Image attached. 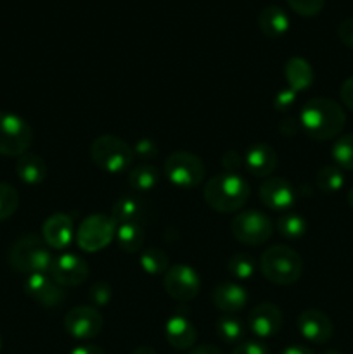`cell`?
<instances>
[{
    "instance_id": "36",
    "label": "cell",
    "mask_w": 353,
    "mask_h": 354,
    "mask_svg": "<svg viewBox=\"0 0 353 354\" xmlns=\"http://www.w3.org/2000/svg\"><path fill=\"white\" fill-rule=\"evenodd\" d=\"M296 102V92H293L291 88H284L273 97V107L277 111H287L294 106Z\"/></svg>"
},
{
    "instance_id": "22",
    "label": "cell",
    "mask_w": 353,
    "mask_h": 354,
    "mask_svg": "<svg viewBox=\"0 0 353 354\" xmlns=\"http://www.w3.org/2000/svg\"><path fill=\"white\" fill-rule=\"evenodd\" d=\"M289 16L279 6H266L258 16L260 30L270 38H279L286 35L289 30Z\"/></svg>"
},
{
    "instance_id": "13",
    "label": "cell",
    "mask_w": 353,
    "mask_h": 354,
    "mask_svg": "<svg viewBox=\"0 0 353 354\" xmlns=\"http://www.w3.org/2000/svg\"><path fill=\"white\" fill-rule=\"evenodd\" d=\"M24 292L44 308H57L66 299V292L48 273H31L24 280Z\"/></svg>"
},
{
    "instance_id": "34",
    "label": "cell",
    "mask_w": 353,
    "mask_h": 354,
    "mask_svg": "<svg viewBox=\"0 0 353 354\" xmlns=\"http://www.w3.org/2000/svg\"><path fill=\"white\" fill-rule=\"evenodd\" d=\"M291 9L301 16H315L322 10L325 0H287Z\"/></svg>"
},
{
    "instance_id": "33",
    "label": "cell",
    "mask_w": 353,
    "mask_h": 354,
    "mask_svg": "<svg viewBox=\"0 0 353 354\" xmlns=\"http://www.w3.org/2000/svg\"><path fill=\"white\" fill-rule=\"evenodd\" d=\"M228 272L235 279L248 280L256 273V263L249 254H234L228 259Z\"/></svg>"
},
{
    "instance_id": "19",
    "label": "cell",
    "mask_w": 353,
    "mask_h": 354,
    "mask_svg": "<svg viewBox=\"0 0 353 354\" xmlns=\"http://www.w3.org/2000/svg\"><path fill=\"white\" fill-rule=\"evenodd\" d=\"M244 166L253 176H270L277 166L275 151L266 144L251 145L244 154Z\"/></svg>"
},
{
    "instance_id": "5",
    "label": "cell",
    "mask_w": 353,
    "mask_h": 354,
    "mask_svg": "<svg viewBox=\"0 0 353 354\" xmlns=\"http://www.w3.org/2000/svg\"><path fill=\"white\" fill-rule=\"evenodd\" d=\"M93 165L106 173H123L134 162V149L114 135H100L90 145Z\"/></svg>"
},
{
    "instance_id": "44",
    "label": "cell",
    "mask_w": 353,
    "mask_h": 354,
    "mask_svg": "<svg viewBox=\"0 0 353 354\" xmlns=\"http://www.w3.org/2000/svg\"><path fill=\"white\" fill-rule=\"evenodd\" d=\"M189 354H221V351L217 348V346L203 344V346H196V348L190 349Z\"/></svg>"
},
{
    "instance_id": "15",
    "label": "cell",
    "mask_w": 353,
    "mask_h": 354,
    "mask_svg": "<svg viewBox=\"0 0 353 354\" xmlns=\"http://www.w3.org/2000/svg\"><path fill=\"white\" fill-rule=\"evenodd\" d=\"M258 196L263 206L275 211L289 209L294 204V199H296L293 185L287 180L280 178V176L263 180V183L260 185Z\"/></svg>"
},
{
    "instance_id": "8",
    "label": "cell",
    "mask_w": 353,
    "mask_h": 354,
    "mask_svg": "<svg viewBox=\"0 0 353 354\" xmlns=\"http://www.w3.org/2000/svg\"><path fill=\"white\" fill-rule=\"evenodd\" d=\"M118 223L113 216L107 214H92L87 216L80 223L76 232V244L82 251L97 252L111 244V241L116 235Z\"/></svg>"
},
{
    "instance_id": "3",
    "label": "cell",
    "mask_w": 353,
    "mask_h": 354,
    "mask_svg": "<svg viewBox=\"0 0 353 354\" xmlns=\"http://www.w3.org/2000/svg\"><path fill=\"white\" fill-rule=\"evenodd\" d=\"M52 261H54V258L48 251V245L45 244L44 239L33 234L17 239L9 252L10 266L16 272L24 273V275L48 273Z\"/></svg>"
},
{
    "instance_id": "21",
    "label": "cell",
    "mask_w": 353,
    "mask_h": 354,
    "mask_svg": "<svg viewBox=\"0 0 353 354\" xmlns=\"http://www.w3.org/2000/svg\"><path fill=\"white\" fill-rule=\"evenodd\" d=\"M147 206L141 199L134 196H125L118 199L113 206V214L111 216L116 220V223H138L147 218Z\"/></svg>"
},
{
    "instance_id": "39",
    "label": "cell",
    "mask_w": 353,
    "mask_h": 354,
    "mask_svg": "<svg viewBox=\"0 0 353 354\" xmlns=\"http://www.w3.org/2000/svg\"><path fill=\"white\" fill-rule=\"evenodd\" d=\"M230 354H270L269 349L256 341H246L235 346V349Z\"/></svg>"
},
{
    "instance_id": "45",
    "label": "cell",
    "mask_w": 353,
    "mask_h": 354,
    "mask_svg": "<svg viewBox=\"0 0 353 354\" xmlns=\"http://www.w3.org/2000/svg\"><path fill=\"white\" fill-rule=\"evenodd\" d=\"M280 354H314V351L308 348H305V346H300V344H294V346H289V348L284 349Z\"/></svg>"
},
{
    "instance_id": "2",
    "label": "cell",
    "mask_w": 353,
    "mask_h": 354,
    "mask_svg": "<svg viewBox=\"0 0 353 354\" xmlns=\"http://www.w3.org/2000/svg\"><path fill=\"white\" fill-rule=\"evenodd\" d=\"M208 206L218 213H235L242 209L249 199V185L234 173L213 176L206 182L203 192Z\"/></svg>"
},
{
    "instance_id": "35",
    "label": "cell",
    "mask_w": 353,
    "mask_h": 354,
    "mask_svg": "<svg viewBox=\"0 0 353 354\" xmlns=\"http://www.w3.org/2000/svg\"><path fill=\"white\" fill-rule=\"evenodd\" d=\"M89 297L96 306H106L111 301V287L104 282L96 283V286L90 289Z\"/></svg>"
},
{
    "instance_id": "6",
    "label": "cell",
    "mask_w": 353,
    "mask_h": 354,
    "mask_svg": "<svg viewBox=\"0 0 353 354\" xmlns=\"http://www.w3.org/2000/svg\"><path fill=\"white\" fill-rule=\"evenodd\" d=\"M165 175L176 189L189 190L201 185L206 175L203 161L196 154L187 151H176L166 158Z\"/></svg>"
},
{
    "instance_id": "38",
    "label": "cell",
    "mask_w": 353,
    "mask_h": 354,
    "mask_svg": "<svg viewBox=\"0 0 353 354\" xmlns=\"http://www.w3.org/2000/svg\"><path fill=\"white\" fill-rule=\"evenodd\" d=\"M338 37L348 48H353V17H346L339 23Z\"/></svg>"
},
{
    "instance_id": "47",
    "label": "cell",
    "mask_w": 353,
    "mask_h": 354,
    "mask_svg": "<svg viewBox=\"0 0 353 354\" xmlns=\"http://www.w3.org/2000/svg\"><path fill=\"white\" fill-rule=\"evenodd\" d=\"M348 204H350V207L353 209V187L350 189V192H348Z\"/></svg>"
},
{
    "instance_id": "11",
    "label": "cell",
    "mask_w": 353,
    "mask_h": 354,
    "mask_svg": "<svg viewBox=\"0 0 353 354\" xmlns=\"http://www.w3.org/2000/svg\"><path fill=\"white\" fill-rule=\"evenodd\" d=\"M102 315L93 306H76L68 311L64 318V328L76 341H90L102 330Z\"/></svg>"
},
{
    "instance_id": "48",
    "label": "cell",
    "mask_w": 353,
    "mask_h": 354,
    "mask_svg": "<svg viewBox=\"0 0 353 354\" xmlns=\"http://www.w3.org/2000/svg\"><path fill=\"white\" fill-rule=\"evenodd\" d=\"M322 354H341V353H338V351H334V349H329V351H324Z\"/></svg>"
},
{
    "instance_id": "18",
    "label": "cell",
    "mask_w": 353,
    "mask_h": 354,
    "mask_svg": "<svg viewBox=\"0 0 353 354\" xmlns=\"http://www.w3.org/2000/svg\"><path fill=\"white\" fill-rule=\"evenodd\" d=\"M165 337L172 348L185 351V349L194 348L197 334L189 318L182 317V315H173L165 324Z\"/></svg>"
},
{
    "instance_id": "4",
    "label": "cell",
    "mask_w": 353,
    "mask_h": 354,
    "mask_svg": "<svg viewBox=\"0 0 353 354\" xmlns=\"http://www.w3.org/2000/svg\"><path fill=\"white\" fill-rule=\"evenodd\" d=\"M263 277L275 286H291L298 282L303 273V259L286 245H273L269 248L260 261Z\"/></svg>"
},
{
    "instance_id": "41",
    "label": "cell",
    "mask_w": 353,
    "mask_h": 354,
    "mask_svg": "<svg viewBox=\"0 0 353 354\" xmlns=\"http://www.w3.org/2000/svg\"><path fill=\"white\" fill-rule=\"evenodd\" d=\"M221 162H224V168L228 169V173H232L234 169H237L239 165H241L237 152H234V151H228L227 154L224 156V161Z\"/></svg>"
},
{
    "instance_id": "30",
    "label": "cell",
    "mask_w": 353,
    "mask_h": 354,
    "mask_svg": "<svg viewBox=\"0 0 353 354\" xmlns=\"http://www.w3.org/2000/svg\"><path fill=\"white\" fill-rule=\"evenodd\" d=\"M332 159L341 169L353 171V133L343 135L332 145Z\"/></svg>"
},
{
    "instance_id": "17",
    "label": "cell",
    "mask_w": 353,
    "mask_h": 354,
    "mask_svg": "<svg viewBox=\"0 0 353 354\" xmlns=\"http://www.w3.org/2000/svg\"><path fill=\"white\" fill-rule=\"evenodd\" d=\"M42 235H44V242L52 249H62L69 248L73 241V220L64 213H55L45 220L44 228H42Z\"/></svg>"
},
{
    "instance_id": "14",
    "label": "cell",
    "mask_w": 353,
    "mask_h": 354,
    "mask_svg": "<svg viewBox=\"0 0 353 354\" xmlns=\"http://www.w3.org/2000/svg\"><path fill=\"white\" fill-rule=\"evenodd\" d=\"M282 327V313L272 303H262L248 315V328L260 339H270L279 334Z\"/></svg>"
},
{
    "instance_id": "24",
    "label": "cell",
    "mask_w": 353,
    "mask_h": 354,
    "mask_svg": "<svg viewBox=\"0 0 353 354\" xmlns=\"http://www.w3.org/2000/svg\"><path fill=\"white\" fill-rule=\"evenodd\" d=\"M284 76H286L289 88L293 92H300V90H307L311 85L314 69L305 59L291 57L286 62V68H284Z\"/></svg>"
},
{
    "instance_id": "31",
    "label": "cell",
    "mask_w": 353,
    "mask_h": 354,
    "mask_svg": "<svg viewBox=\"0 0 353 354\" xmlns=\"http://www.w3.org/2000/svg\"><path fill=\"white\" fill-rule=\"evenodd\" d=\"M277 230L282 237L300 239L307 232V223H305V218L298 214H284L277 220Z\"/></svg>"
},
{
    "instance_id": "20",
    "label": "cell",
    "mask_w": 353,
    "mask_h": 354,
    "mask_svg": "<svg viewBox=\"0 0 353 354\" xmlns=\"http://www.w3.org/2000/svg\"><path fill=\"white\" fill-rule=\"evenodd\" d=\"M213 304L224 315H234L248 303V292L237 283H221L213 290Z\"/></svg>"
},
{
    "instance_id": "46",
    "label": "cell",
    "mask_w": 353,
    "mask_h": 354,
    "mask_svg": "<svg viewBox=\"0 0 353 354\" xmlns=\"http://www.w3.org/2000/svg\"><path fill=\"white\" fill-rule=\"evenodd\" d=\"M132 354H158L154 351L152 348H149V346H138V348H135Z\"/></svg>"
},
{
    "instance_id": "26",
    "label": "cell",
    "mask_w": 353,
    "mask_h": 354,
    "mask_svg": "<svg viewBox=\"0 0 353 354\" xmlns=\"http://www.w3.org/2000/svg\"><path fill=\"white\" fill-rule=\"evenodd\" d=\"M159 182V173L158 169L152 165L147 162H142V165L134 166L130 169V175H128V183L134 190L137 192H151Z\"/></svg>"
},
{
    "instance_id": "42",
    "label": "cell",
    "mask_w": 353,
    "mask_h": 354,
    "mask_svg": "<svg viewBox=\"0 0 353 354\" xmlns=\"http://www.w3.org/2000/svg\"><path fill=\"white\" fill-rule=\"evenodd\" d=\"M300 123H296L294 120H284L282 123H280V131H282L286 137H294V135L298 133V130H300Z\"/></svg>"
},
{
    "instance_id": "12",
    "label": "cell",
    "mask_w": 353,
    "mask_h": 354,
    "mask_svg": "<svg viewBox=\"0 0 353 354\" xmlns=\"http://www.w3.org/2000/svg\"><path fill=\"white\" fill-rule=\"evenodd\" d=\"M48 275L61 287H76L89 279V263L82 256L66 252L54 258Z\"/></svg>"
},
{
    "instance_id": "40",
    "label": "cell",
    "mask_w": 353,
    "mask_h": 354,
    "mask_svg": "<svg viewBox=\"0 0 353 354\" xmlns=\"http://www.w3.org/2000/svg\"><path fill=\"white\" fill-rule=\"evenodd\" d=\"M339 95H341L343 104L353 113V76L343 83L341 90H339Z\"/></svg>"
},
{
    "instance_id": "27",
    "label": "cell",
    "mask_w": 353,
    "mask_h": 354,
    "mask_svg": "<svg viewBox=\"0 0 353 354\" xmlns=\"http://www.w3.org/2000/svg\"><path fill=\"white\" fill-rule=\"evenodd\" d=\"M244 324L234 315H224L217 320V334L227 344H241L244 339Z\"/></svg>"
},
{
    "instance_id": "43",
    "label": "cell",
    "mask_w": 353,
    "mask_h": 354,
    "mask_svg": "<svg viewBox=\"0 0 353 354\" xmlns=\"http://www.w3.org/2000/svg\"><path fill=\"white\" fill-rule=\"evenodd\" d=\"M69 354H104V351L99 348V346L82 344V346H76V348Z\"/></svg>"
},
{
    "instance_id": "9",
    "label": "cell",
    "mask_w": 353,
    "mask_h": 354,
    "mask_svg": "<svg viewBox=\"0 0 353 354\" xmlns=\"http://www.w3.org/2000/svg\"><path fill=\"white\" fill-rule=\"evenodd\" d=\"M230 230L235 241L241 244L260 245L272 237V221L260 211H242L232 220Z\"/></svg>"
},
{
    "instance_id": "49",
    "label": "cell",
    "mask_w": 353,
    "mask_h": 354,
    "mask_svg": "<svg viewBox=\"0 0 353 354\" xmlns=\"http://www.w3.org/2000/svg\"><path fill=\"white\" fill-rule=\"evenodd\" d=\"M0 349H2V337H0Z\"/></svg>"
},
{
    "instance_id": "25",
    "label": "cell",
    "mask_w": 353,
    "mask_h": 354,
    "mask_svg": "<svg viewBox=\"0 0 353 354\" xmlns=\"http://www.w3.org/2000/svg\"><path fill=\"white\" fill-rule=\"evenodd\" d=\"M116 239L118 245L121 251L128 252V254H135L144 248L145 234L144 228L138 223H120L116 228Z\"/></svg>"
},
{
    "instance_id": "7",
    "label": "cell",
    "mask_w": 353,
    "mask_h": 354,
    "mask_svg": "<svg viewBox=\"0 0 353 354\" xmlns=\"http://www.w3.org/2000/svg\"><path fill=\"white\" fill-rule=\"evenodd\" d=\"M33 142L31 127L21 116L0 111V156L21 158Z\"/></svg>"
},
{
    "instance_id": "32",
    "label": "cell",
    "mask_w": 353,
    "mask_h": 354,
    "mask_svg": "<svg viewBox=\"0 0 353 354\" xmlns=\"http://www.w3.org/2000/svg\"><path fill=\"white\" fill-rule=\"evenodd\" d=\"M19 206V196L16 189L6 182H0V221L9 220Z\"/></svg>"
},
{
    "instance_id": "1",
    "label": "cell",
    "mask_w": 353,
    "mask_h": 354,
    "mask_svg": "<svg viewBox=\"0 0 353 354\" xmlns=\"http://www.w3.org/2000/svg\"><path fill=\"white\" fill-rule=\"evenodd\" d=\"M345 123V111L336 100L327 97H315L301 107L300 127L315 140H331L338 137Z\"/></svg>"
},
{
    "instance_id": "28",
    "label": "cell",
    "mask_w": 353,
    "mask_h": 354,
    "mask_svg": "<svg viewBox=\"0 0 353 354\" xmlns=\"http://www.w3.org/2000/svg\"><path fill=\"white\" fill-rule=\"evenodd\" d=\"M141 266L147 275H165L170 268L168 256L163 249L152 245V248L144 249V252H142Z\"/></svg>"
},
{
    "instance_id": "29",
    "label": "cell",
    "mask_w": 353,
    "mask_h": 354,
    "mask_svg": "<svg viewBox=\"0 0 353 354\" xmlns=\"http://www.w3.org/2000/svg\"><path fill=\"white\" fill-rule=\"evenodd\" d=\"M315 182H317V187L322 192L336 194L345 185V176H343L341 168H338L336 165H329L318 169Z\"/></svg>"
},
{
    "instance_id": "37",
    "label": "cell",
    "mask_w": 353,
    "mask_h": 354,
    "mask_svg": "<svg viewBox=\"0 0 353 354\" xmlns=\"http://www.w3.org/2000/svg\"><path fill=\"white\" fill-rule=\"evenodd\" d=\"M132 149H134V154L141 156V158L144 159L154 158V156L158 154V147H156V144L151 140V138H141V140H137V144H135Z\"/></svg>"
},
{
    "instance_id": "16",
    "label": "cell",
    "mask_w": 353,
    "mask_h": 354,
    "mask_svg": "<svg viewBox=\"0 0 353 354\" xmlns=\"http://www.w3.org/2000/svg\"><path fill=\"white\" fill-rule=\"evenodd\" d=\"M298 330L314 344H325L332 337V322L318 310H307L298 317Z\"/></svg>"
},
{
    "instance_id": "10",
    "label": "cell",
    "mask_w": 353,
    "mask_h": 354,
    "mask_svg": "<svg viewBox=\"0 0 353 354\" xmlns=\"http://www.w3.org/2000/svg\"><path fill=\"white\" fill-rule=\"evenodd\" d=\"M163 287L172 299L189 303L199 294L201 279L190 266L175 265L163 275Z\"/></svg>"
},
{
    "instance_id": "23",
    "label": "cell",
    "mask_w": 353,
    "mask_h": 354,
    "mask_svg": "<svg viewBox=\"0 0 353 354\" xmlns=\"http://www.w3.org/2000/svg\"><path fill=\"white\" fill-rule=\"evenodd\" d=\"M16 173L21 182L28 183V185H38L47 178V165L38 154L26 152L17 158Z\"/></svg>"
}]
</instances>
